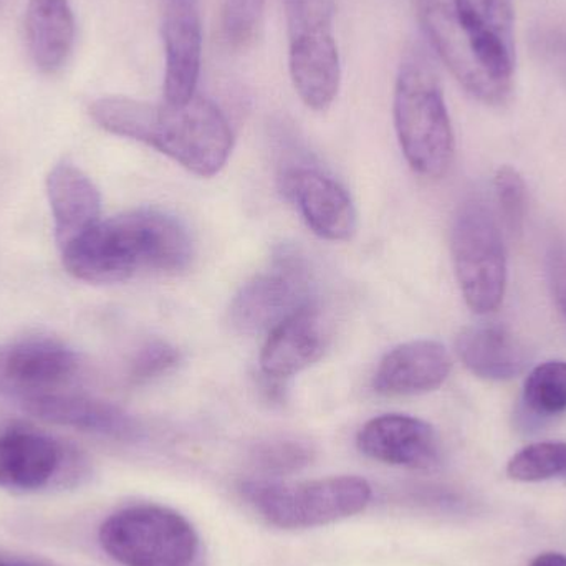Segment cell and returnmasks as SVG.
Wrapping results in <instances>:
<instances>
[{
  "label": "cell",
  "instance_id": "9a60e30c",
  "mask_svg": "<svg viewBox=\"0 0 566 566\" xmlns=\"http://www.w3.org/2000/svg\"><path fill=\"white\" fill-rule=\"evenodd\" d=\"M328 345V328L315 302L275 326L261 353V371L265 378L283 379L315 365Z\"/></svg>",
  "mask_w": 566,
  "mask_h": 566
},
{
  "label": "cell",
  "instance_id": "30bf717a",
  "mask_svg": "<svg viewBox=\"0 0 566 566\" xmlns=\"http://www.w3.org/2000/svg\"><path fill=\"white\" fill-rule=\"evenodd\" d=\"M80 356L49 338L20 339L0 345V392L20 399L56 392L76 378Z\"/></svg>",
  "mask_w": 566,
  "mask_h": 566
},
{
  "label": "cell",
  "instance_id": "4316f807",
  "mask_svg": "<svg viewBox=\"0 0 566 566\" xmlns=\"http://www.w3.org/2000/svg\"><path fill=\"white\" fill-rule=\"evenodd\" d=\"M181 361V353L171 343L153 339L139 346L128 365V379L132 385L142 386L161 378Z\"/></svg>",
  "mask_w": 566,
  "mask_h": 566
},
{
  "label": "cell",
  "instance_id": "6da1fadb",
  "mask_svg": "<svg viewBox=\"0 0 566 566\" xmlns=\"http://www.w3.org/2000/svg\"><path fill=\"white\" fill-rule=\"evenodd\" d=\"M90 116L105 132L158 149L201 178L221 172L234 148L224 113L198 93L182 105L103 96L90 105Z\"/></svg>",
  "mask_w": 566,
  "mask_h": 566
},
{
  "label": "cell",
  "instance_id": "5b68a950",
  "mask_svg": "<svg viewBox=\"0 0 566 566\" xmlns=\"http://www.w3.org/2000/svg\"><path fill=\"white\" fill-rule=\"evenodd\" d=\"M415 10L432 50L459 85L485 105H505L514 90V72L485 50L465 23L458 0H415Z\"/></svg>",
  "mask_w": 566,
  "mask_h": 566
},
{
  "label": "cell",
  "instance_id": "7a4b0ae2",
  "mask_svg": "<svg viewBox=\"0 0 566 566\" xmlns=\"http://www.w3.org/2000/svg\"><path fill=\"white\" fill-rule=\"evenodd\" d=\"M188 229L175 216L139 209L99 221L62 251L63 268L88 283H119L145 274H179L192 262Z\"/></svg>",
  "mask_w": 566,
  "mask_h": 566
},
{
  "label": "cell",
  "instance_id": "f546056e",
  "mask_svg": "<svg viewBox=\"0 0 566 566\" xmlns=\"http://www.w3.org/2000/svg\"><path fill=\"white\" fill-rule=\"evenodd\" d=\"M528 566H566V555L558 552H545L537 555Z\"/></svg>",
  "mask_w": 566,
  "mask_h": 566
},
{
  "label": "cell",
  "instance_id": "7c38bea8",
  "mask_svg": "<svg viewBox=\"0 0 566 566\" xmlns=\"http://www.w3.org/2000/svg\"><path fill=\"white\" fill-rule=\"evenodd\" d=\"M165 102L182 105L196 95L202 65V20L199 0H166Z\"/></svg>",
  "mask_w": 566,
  "mask_h": 566
},
{
  "label": "cell",
  "instance_id": "5bb4252c",
  "mask_svg": "<svg viewBox=\"0 0 566 566\" xmlns=\"http://www.w3.org/2000/svg\"><path fill=\"white\" fill-rule=\"evenodd\" d=\"M23 411L49 424L65 426L118 441L139 438V422L119 406L90 396L46 392L22 399Z\"/></svg>",
  "mask_w": 566,
  "mask_h": 566
},
{
  "label": "cell",
  "instance_id": "ba28073f",
  "mask_svg": "<svg viewBox=\"0 0 566 566\" xmlns=\"http://www.w3.org/2000/svg\"><path fill=\"white\" fill-rule=\"evenodd\" d=\"M313 300V279L305 258L283 248L261 274L244 283L231 303V323L244 335L271 333Z\"/></svg>",
  "mask_w": 566,
  "mask_h": 566
},
{
  "label": "cell",
  "instance_id": "83f0119b",
  "mask_svg": "<svg viewBox=\"0 0 566 566\" xmlns=\"http://www.w3.org/2000/svg\"><path fill=\"white\" fill-rule=\"evenodd\" d=\"M535 55L545 63L566 86V32L558 29H542L532 36Z\"/></svg>",
  "mask_w": 566,
  "mask_h": 566
},
{
  "label": "cell",
  "instance_id": "8fae6325",
  "mask_svg": "<svg viewBox=\"0 0 566 566\" xmlns=\"http://www.w3.org/2000/svg\"><path fill=\"white\" fill-rule=\"evenodd\" d=\"M282 191L296 206L303 221L318 238L346 242L358 226L348 191L332 176L310 166H290L283 171Z\"/></svg>",
  "mask_w": 566,
  "mask_h": 566
},
{
  "label": "cell",
  "instance_id": "ffe728a7",
  "mask_svg": "<svg viewBox=\"0 0 566 566\" xmlns=\"http://www.w3.org/2000/svg\"><path fill=\"white\" fill-rule=\"evenodd\" d=\"M465 23L505 69L515 70V0H458Z\"/></svg>",
  "mask_w": 566,
  "mask_h": 566
},
{
  "label": "cell",
  "instance_id": "2e32d148",
  "mask_svg": "<svg viewBox=\"0 0 566 566\" xmlns=\"http://www.w3.org/2000/svg\"><path fill=\"white\" fill-rule=\"evenodd\" d=\"M448 348L434 339L402 343L386 353L373 378V388L385 396H415L436 391L451 373Z\"/></svg>",
  "mask_w": 566,
  "mask_h": 566
},
{
  "label": "cell",
  "instance_id": "277c9868",
  "mask_svg": "<svg viewBox=\"0 0 566 566\" xmlns=\"http://www.w3.org/2000/svg\"><path fill=\"white\" fill-rule=\"evenodd\" d=\"M249 504L268 524L283 531H305L355 517L368 507L371 485L356 475L305 482L252 479L241 484Z\"/></svg>",
  "mask_w": 566,
  "mask_h": 566
},
{
  "label": "cell",
  "instance_id": "603a6c76",
  "mask_svg": "<svg viewBox=\"0 0 566 566\" xmlns=\"http://www.w3.org/2000/svg\"><path fill=\"white\" fill-rule=\"evenodd\" d=\"M509 478L517 482L566 481V442L545 441L527 446L512 455L505 468Z\"/></svg>",
  "mask_w": 566,
  "mask_h": 566
},
{
  "label": "cell",
  "instance_id": "ac0fdd59",
  "mask_svg": "<svg viewBox=\"0 0 566 566\" xmlns=\"http://www.w3.org/2000/svg\"><path fill=\"white\" fill-rule=\"evenodd\" d=\"M75 13L69 0H29L25 40L33 65L43 75L65 69L75 46Z\"/></svg>",
  "mask_w": 566,
  "mask_h": 566
},
{
  "label": "cell",
  "instance_id": "4fadbf2b",
  "mask_svg": "<svg viewBox=\"0 0 566 566\" xmlns=\"http://www.w3.org/2000/svg\"><path fill=\"white\" fill-rule=\"evenodd\" d=\"M356 446L366 458L398 468H434L441 454L434 428L406 415H385L366 422Z\"/></svg>",
  "mask_w": 566,
  "mask_h": 566
},
{
  "label": "cell",
  "instance_id": "484cf974",
  "mask_svg": "<svg viewBox=\"0 0 566 566\" xmlns=\"http://www.w3.org/2000/svg\"><path fill=\"white\" fill-rule=\"evenodd\" d=\"M264 7L265 0H226L222 29L232 49H245L254 42Z\"/></svg>",
  "mask_w": 566,
  "mask_h": 566
},
{
  "label": "cell",
  "instance_id": "e0dca14e",
  "mask_svg": "<svg viewBox=\"0 0 566 566\" xmlns=\"http://www.w3.org/2000/svg\"><path fill=\"white\" fill-rule=\"evenodd\" d=\"M46 196L60 251L98 224L102 196L95 182L72 163L53 166L46 176Z\"/></svg>",
  "mask_w": 566,
  "mask_h": 566
},
{
  "label": "cell",
  "instance_id": "4dcf8cb0",
  "mask_svg": "<svg viewBox=\"0 0 566 566\" xmlns=\"http://www.w3.org/2000/svg\"><path fill=\"white\" fill-rule=\"evenodd\" d=\"M0 566H32V565H27V564H23V562L13 560V558H7V557H2V555H0Z\"/></svg>",
  "mask_w": 566,
  "mask_h": 566
},
{
  "label": "cell",
  "instance_id": "f1b7e54d",
  "mask_svg": "<svg viewBox=\"0 0 566 566\" xmlns=\"http://www.w3.org/2000/svg\"><path fill=\"white\" fill-rule=\"evenodd\" d=\"M551 283L555 300L566 318V245H558L551 254Z\"/></svg>",
  "mask_w": 566,
  "mask_h": 566
},
{
  "label": "cell",
  "instance_id": "9c48e42d",
  "mask_svg": "<svg viewBox=\"0 0 566 566\" xmlns=\"http://www.w3.org/2000/svg\"><path fill=\"white\" fill-rule=\"evenodd\" d=\"M82 474L85 461L42 432L12 428L0 434V489L33 492L50 488L66 472Z\"/></svg>",
  "mask_w": 566,
  "mask_h": 566
},
{
  "label": "cell",
  "instance_id": "7402d4cb",
  "mask_svg": "<svg viewBox=\"0 0 566 566\" xmlns=\"http://www.w3.org/2000/svg\"><path fill=\"white\" fill-rule=\"evenodd\" d=\"M524 402L541 418L566 412V361L551 359L535 366L524 385Z\"/></svg>",
  "mask_w": 566,
  "mask_h": 566
},
{
  "label": "cell",
  "instance_id": "d4e9b609",
  "mask_svg": "<svg viewBox=\"0 0 566 566\" xmlns=\"http://www.w3.org/2000/svg\"><path fill=\"white\" fill-rule=\"evenodd\" d=\"M495 201L509 234L521 235L527 218V186L517 169L502 166L494 178Z\"/></svg>",
  "mask_w": 566,
  "mask_h": 566
},
{
  "label": "cell",
  "instance_id": "52a82bcc",
  "mask_svg": "<svg viewBox=\"0 0 566 566\" xmlns=\"http://www.w3.org/2000/svg\"><path fill=\"white\" fill-rule=\"evenodd\" d=\"M451 251L469 308L479 315L495 312L507 289V255L495 212L482 199H468L455 212Z\"/></svg>",
  "mask_w": 566,
  "mask_h": 566
},
{
  "label": "cell",
  "instance_id": "8992f818",
  "mask_svg": "<svg viewBox=\"0 0 566 566\" xmlns=\"http://www.w3.org/2000/svg\"><path fill=\"white\" fill-rule=\"evenodd\" d=\"M103 551L123 566H191L199 538L191 522L163 505H133L109 515L98 532Z\"/></svg>",
  "mask_w": 566,
  "mask_h": 566
},
{
  "label": "cell",
  "instance_id": "cb8c5ba5",
  "mask_svg": "<svg viewBox=\"0 0 566 566\" xmlns=\"http://www.w3.org/2000/svg\"><path fill=\"white\" fill-rule=\"evenodd\" d=\"M315 451L312 446L298 439H272L261 442L252 451V464L265 475L293 474L312 464Z\"/></svg>",
  "mask_w": 566,
  "mask_h": 566
},
{
  "label": "cell",
  "instance_id": "d6986e66",
  "mask_svg": "<svg viewBox=\"0 0 566 566\" xmlns=\"http://www.w3.org/2000/svg\"><path fill=\"white\" fill-rule=\"evenodd\" d=\"M462 365L481 379L507 381L524 371V346L504 326H468L455 339Z\"/></svg>",
  "mask_w": 566,
  "mask_h": 566
},
{
  "label": "cell",
  "instance_id": "3957f363",
  "mask_svg": "<svg viewBox=\"0 0 566 566\" xmlns=\"http://www.w3.org/2000/svg\"><path fill=\"white\" fill-rule=\"evenodd\" d=\"M392 116L409 166L429 179L448 175L454 161V132L441 83L422 53H409L399 66Z\"/></svg>",
  "mask_w": 566,
  "mask_h": 566
},
{
  "label": "cell",
  "instance_id": "44dd1931",
  "mask_svg": "<svg viewBox=\"0 0 566 566\" xmlns=\"http://www.w3.org/2000/svg\"><path fill=\"white\" fill-rule=\"evenodd\" d=\"M289 50L335 45V0H283Z\"/></svg>",
  "mask_w": 566,
  "mask_h": 566
}]
</instances>
